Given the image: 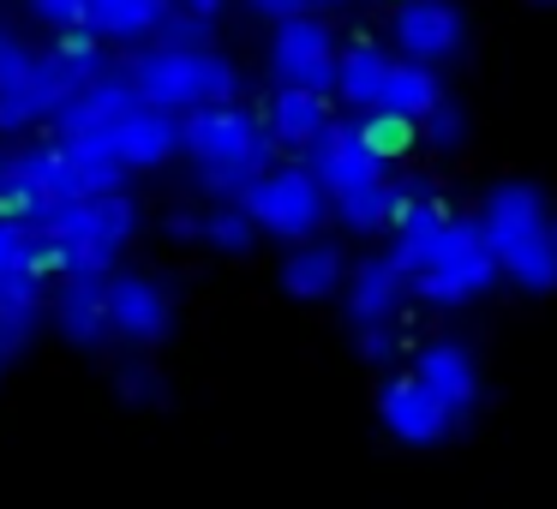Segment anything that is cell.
<instances>
[{
    "instance_id": "cell-26",
    "label": "cell",
    "mask_w": 557,
    "mask_h": 509,
    "mask_svg": "<svg viewBox=\"0 0 557 509\" xmlns=\"http://www.w3.org/2000/svg\"><path fill=\"white\" fill-rule=\"evenodd\" d=\"M216 18H198V13H181L174 7L169 18H162V30H157V42L162 49H216Z\"/></svg>"
},
{
    "instance_id": "cell-21",
    "label": "cell",
    "mask_w": 557,
    "mask_h": 509,
    "mask_svg": "<svg viewBox=\"0 0 557 509\" xmlns=\"http://www.w3.org/2000/svg\"><path fill=\"white\" fill-rule=\"evenodd\" d=\"M54 246L30 216H0V276H49Z\"/></svg>"
},
{
    "instance_id": "cell-36",
    "label": "cell",
    "mask_w": 557,
    "mask_h": 509,
    "mask_svg": "<svg viewBox=\"0 0 557 509\" xmlns=\"http://www.w3.org/2000/svg\"><path fill=\"white\" fill-rule=\"evenodd\" d=\"M18 49H25V42H18V37H13V30H7V25H0V66H7V61H13V54H18Z\"/></svg>"
},
{
    "instance_id": "cell-7",
    "label": "cell",
    "mask_w": 557,
    "mask_h": 509,
    "mask_svg": "<svg viewBox=\"0 0 557 509\" xmlns=\"http://www.w3.org/2000/svg\"><path fill=\"white\" fill-rule=\"evenodd\" d=\"M306 169L324 181V193L330 198H342V193H360V186H377V181H389V157L377 150V138L366 133V121H336L324 138H318L312 150H306Z\"/></svg>"
},
{
    "instance_id": "cell-27",
    "label": "cell",
    "mask_w": 557,
    "mask_h": 509,
    "mask_svg": "<svg viewBox=\"0 0 557 509\" xmlns=\"http://www.w3.org/2000/svg\"><path fill=\"white\" fill-rule=\"evenodd\" d=\"M444 204V193H437L432 181H420V174H408V181H389V228L408 216H420V210Z\"/></svg>"
},
{
    "instance_id": "cell-9",
    "label": "cell",
    "mask_w": 557,
    "mask_h": 509,
    "mask_svg": "<svg viewBox=\"0 0 557 509\" xmlns=\"http://www.w3.org/2000/svg\"><path fill=\"white\" fill-rule=\"evenodd\" d=\"M377 420H384V432L408 449H432L456 432V420L437 408V396L413 372H389L384 384H377Z\"/></svg>"
},
{
    "instance_id": "cell-37",
    "label": "cell",
    "mask_w": 557,
    "mask_h": 509,
    "mask_svg": "<svg viewBox=\"0 0 557 509\" xmlns=\"http://www.w3.org/2000/svg\"><path fill=\"white\" fill-rule=\"evenodd\" d=\"M318 7H348V0H318Z\"/></svg>"
},
{
    "instance_id": "cell-16",
    "label": "cell",
    "mask_w": 557,
    "mask_h": 509,
    "mask_svg": "<svg viewBox=\"0 0 557 509\" xmlns=\"http://www.w3.org/2000/svg\"><path fill=\"white\" fill-rule=\"evenodd\" d=\"M389 66H396V54H389L384 42H372V37L342 42V66H336V90H330V97H336L354 121H366V114L377 109V97H384Z\"/></svg>"
},
{
    "instance_id": "cell-1",
    "label": "cell",
    "mask_w": 557,
    "mask_h": 509,
    "mask_svg": "<svg viewBox=\"0 0 557 509\" xmlns=\"http://www.w3.org/2000/svg\"><path fill=\"white\" fill-rule=\"evenodd\" d=\"M181 145L210 204H240L276 169V138H270L264 114H252L246 102H210V109L181 114Z\"/></svg>"
},
{
    "instance_id": "cell-3",
    "label": "cell",
    "mask_w": 557,
    "mask_h": 509,
    "mask_svg": "<svg viewBox=\"0 0 557 509\" xmlns=\"http://www.w3.org/2000/svg\"><path fill=\"white\" fill-rule=\"evenodd\" d=\"M126 73H133L138 97L162 114H193L240 97V66L222 49H162V42H150L126 61Z\"/></svg>"
},
{
    "instance_id": "cell-10",
    "label": "cell",
    "mask_w": 557,
    "mask_h": 509,
    "mask_svg": "<svg viewBox=\"0 0 557 509\" xmlns=\"http://www.w3.org/2000/svg\"><path fill=\"white\" fill-rule=\"evenodd\" d=\"M468 42V18L456 0H401L396 7V49L401 61L420 66H449Z\"/></svg>"
},
{
    "instance_id": "cell-8",
    "label": "cell",
    "mask_w": 557,
    "mask_h": 509,
    "mask_svg": "<svg viewBox=\"0 0 557 509\" xmlns=\"http://www.w3.org/2000/svg\"><path fill=\"white\" fill-rule=\"evenodd\" d=\"M66 97H73V85L49 66V54L18 49L0 66V133H25L37 121H54Z\"/></svg>"
},
{
    "instance_id": "cell-5",
    "label": "cell",
    "mask_w": 557,
    "mask_h": 509,
    "mask_svg": "<svg viewBox=\"0 0 557 509\" xmlns=\"http://www.w3.org/2000/svg\"><path fill=\"white\" fill-rule=\"evenodd\" d=\"M497 282H504V264H497L492 240H485L480 216H461L456 228V246L444 252V264L432 270V276L413 282V300L420 306H437V312H456V306H473L480 294H492Z\"/></svg>"
},
{
    "instance_id": "cell-24",
    "label": "cell",
    "mask_w": 557,
    "mask_h": 509,
    "mask_svg": "<svg viewBox=\"0 0 557 509\" xmlns=\"http://www.w3.org/2000/svg\"><path fill=\"white\" fill-rule=\"evenodd\" d=\"M330 216H336L348 234H377V228H389V181L330 198Z\"/></svg>"
},
{
    "instance_id": "cell-20",
    "label": "cell",
    "mask_w": 557,
    "mask_h": 509,
    "mask_svg": "<svg viewBox=\"0 0 557 509\" xmlns=\"http://www.w3.org/2000/svg\"><path fill=\"white\" fill-rule=\"evenodd\" d=\"M348 282V264H342V246L336 240H300L288 258H282V288L294 300H324Z\"/></svg>"
},
{
    "instance_id": "cell-30",
    "label": "cell",
    "mask_w": 557,
    "mask_h": 509,
    "mask_svg": "<svg viewBox=\"0 0 557 509\" xmlns=\"http://www.w3.org/2000/svg\"><path fill=\"white\" fill-rule=\"evenodd\" d=\"M354 336H360V353L372 365H389V360H396V348H401V330L396 324H360Z\"/></svg>"
},
{
    "instance_id": "cell-14",
    "label": "cell",
    "mask_w": 557,
    "mask_h": 509,
    "mask_svg": "<svg viewBox=\"0 0 557 509\" xmlns=\"http://www.w3.org/2000/svg\"><path fill=\"white\" fill-rule=\"evenodd\" d=\"M264 126H270V138H276V150L306 157V150L336 126V97H330V90H288V85H276V90H270V102H264Z\"/></svg>"
},
{
    "instance_id": "cell-28",
    "label": "cell",
    "mask_w": 557,
    "mask_h": 509,
    "mask_svg": "<svg viewBox=\"0 0 557 509\" xmlns=\"http://www.w3.org/2000/svg\"><path fill=\"white\" fill-rule=\"evenodd\" d=\"M461 138H468V114H461L456 102L444 97V102H437V109L420 121V145H432V150H456Z\"/></svg>"
},
{
    "instance_id": "cell-19",
    "label": "cell",
    "mask_w": 557,
    "mask_h": 509,
    "mask_svg": "<svg viewBox=\"0 0 557 509\" xmlns=\"http://www.w3.org/2000/svg\"><path fill=\"white\" fill-rule=\"evenodd\" d=\"M169 13L174 0H85V30H97L102 42H157Z\"/></svg>"
},
{
    "instance_id": "cell-18",
    "label": "cell",
    "mask_w": 557,
    "mask_h": 509,
    "mask_svg": "<svg viewBox=\"0 0 557 509\" xmlns=\"http://www.w3.org/2000/svg\"><path fill=\"white\" fill-rule=\"evenodd\" d=\"M444 102V85H437V66H420V61H396L389 66V78H384V97H377V109L372 114H384V121H408V126H420L425 114ZM366 114V121H372Z\"/></svg>"
},
{
    "instance_id": "cell-6",
    "label": "cell",
    "mask_w": 557,
    "mask_h": 509,
    "mask_svg": "<svg viewBox=\"0 0 557 509\" xmlns=\"http://www.w3.org/2000/svg\"><path fill=\"white\" fill-rule=\"evenodd\" d=\"M336 66H342V42L318 13L288 18L270 37V78L288 90H336Z\"/></svg>"
},
{
    "instance_id": "cell-11",
    "label": "cell",
    "mask_w": 557,
    "mask_h": 509,
    "mask_svg": "<svg viewBox=\"0 0 557 509\" xmlns=\"http://www.w3.org/2000/svg\"><path fill=\"white\" fill-rule=\"evenodd\" d=\"M413 377H420L425 389L437 396V408L449 413V420H468L473 408H480V396H485V384H480V360H473L461 342H425L420 353H413V365H408Z\"/></svg>"
},
{
    "instance_id": "cell-23",
    "label": "cell",
    "mask_w": 557,
    "mask_h": 509,
    "mask_svg": "<svg viewBox=\"0 0 557 509\" xmlns=\"http://www.w3.org/2000/svg\"><path fill=\"white\" fill-rule=\"evenodd\" d=\"M258 234H264V228L252 222V210H246V204H210L205 216H198V240H205L210 252H228V258L252 252Z\"/></svg>"
},
{
    "instance_id": "cell-22",
    "label": "cell",
    "mask_w": 557,
    "mask_h": 509,
    "mask_svg": "<svg viewBox=\"0 0 557 509\" xmlns=\"http://www.w3.org/2000/svg\"><path fill=\"white\" fill-rule=\"evenodd\" d=\"M49 54V66L54 73L66 78V85H90V78L97 73H109V54H102V37L97 30H61V37H54V49H42Z\"/></svg>"
},
{
    "instance_id": "cell-34",
    "label": "cell",
    "mask_w": 557,
    "mask_h": 509,
    "mask_svg": "<svg viewBox=\"0 0 557 509\" xmlns=\"http://www.w3.org/2000/svg\"><path fill=\"white\" fill-rule=\"evenodd\" d=\"M169 234H174V240H198V216H186V210H174V216H169Z\"/></svg>"
},
{
    "instance_id": "cell-25",
    "label": "cell",
    "mask_w": 557,
    "mask_h": 509,
    "mask_svg": "<svg viewBox=\"0 0 557 509\" xmlns=\"http://www.w3.org/2000/svg\"><path fill=\"white\" fill-rule=\"evenodd\" d=\"M0 318L37 330V318H42V276H0Z\"/></svg>"
},
{
    "instance_id": "cell-12",
    "label": "cell",
    "mask_w": 557,
    "mask_h": 509,
    "mask_svg": "<svg viewBox=\"0 0 557 509\" xmlns=\"http://www.w3.org/2000/svg\"><path fill=\"white\" fill-rule=\"evenodd\" d=\"M109 318H114V336L150 348V342L169 336L174 300L157 276H133V270H126V276H109Z\"/></svg>"
},
{
    "instance_id": "cell-29",
    "label": "cell",
    "mask_w": 557,
    "mask_h": 509,
    "mask_svg": "<svg viewBox=\"0 0 557 509\" xmlns=\"http://www.w3.org/2000/svg\"><path fill=\"white\" fill-rule=\"evenodd\" d=\"M25 7H30L37 25L54 30V37H61V30H85V0H25Z\"/></svg>"
},
{
    "instance_id": "cell-2",
    "label": "cell",
    "mask_w": 557,
    "mask_h": 509,
    "mask_svg": "<svg viewBox=\"0 0 557 509\" xmlns=\"http://www.w3.org/2000/svg\"><path fill=\"white\" fill-rule=\"evenodd\" d=\"M480 228L492 240L504 282H516L521 294H557V222L545 210V193L528 181H504L485 193Z\"/></svg>"
},
{
    "instance_id": "cell-35",
    "label": "cell",
    "mask_w": 557,
    "mask_h": 509,
    "mask_svg": "<svg viewBox=\"0 0 557 509\" xmlns=\"http://www.w3.org/2000/svg\"><path fill=\"white\" fill-rule=\"evenodd\" d=\"M174 7H181V13H198V18H216L228 0H174Z\"/></svg>"
},
{
    "instance_id": "cell-33",
    "label": "cell",
    "mask_w": 557,
    "mask_h": 509,
    "mask_svg": "<svg viewBox=\"0 0 557 509\" xmlns=\"http://www.w3.org/2000/svg\"><path fill=\"white\" fill-rule=\"evenodd\" d=\"M258 18H270V25H288V18H306L318 7V0H246Z\"/></svg>"
},
{
    "instance_id": "cell-31",
    "label": "cell",
    "mask_w": 557,
    "mask_h": 509,
    "mask_svg": "<svg viewBox=\"0 0 557 509\" xmlns=\"http://www.w3.org/2000/svg\"><path fill=\"white\" fill-rule=\"evenodd\" d=\"M121 396L126 401H162V377L150 365H121Z\"/></svg>"
},
{
    "instance_id": "cell-13",
    "label": "cell",
    "mask_w": 557,
    "mask_h": 509,
    "mask_svg": "<svg viewBox=\"0 0 557 509\" xmlns=\"http://www.w3.org/2000/svg\"><path fill=\"white\" fill-rule=\"evenodd\" d=\"M54 330H61L73 348H102V342L114 336V318H109V276L66 270L61 288H54Z\"/></svg>"
},
{
    "instance_id": "cell-17",
    "label": "cell",
    "mask_w": 557,
    "mask_h": 509,
    "mask_svg": "<svg viewBox=\"0 0 557 509\" xmlns=\"http://www.w3.org/2000/svg\"><path fill=\"white\" fill-rule=\"evenodd\" d=\"M181 114H162V109H138L133 121L114 126V157H121L126 174H145V169H162V162L181 157Z\"/></svg>"
},
{
    "instance_id": "cell-32",
    "label": "cell",
    "mask_w": 557,
    "mask_h": 509,
    "mask_svg": "<svg viewBox=\"0 0 557 509\" xmlns=\"http://www.w3.org/2000/svg\"><path fill=\"white\" fill-rule=\"evenodd\" d=\"M30 336H37L30 324H13V318H0V377L13 372V360L25 353V342H30Z\"/></svg>"
},
{
    "instance_id": "cell-15",
    "label": "cell",
    "mask_w": 557,
    "mask_h": 509,
    "mask_svg": "<svg viewBox=\"0 0 557 509\" xmlns=\"http://www.w3.org/2000/svg\"><path fill=\"white\" fill-rule=\"evenodd\" d=\"M408 294H413V282H408V270H401L389 252L360 258V264L348 270V318H354V330L360 324H396V312L408 306Z\"/></svg>"
},
{
    "instance_id": "cell-4",
    "label": "cell",
    "mask_w": 557,
    "mask_h": 509,
    "mask_svg": "<svg viewBox=\"0 0 557 509\" xmlns=\"http://www.w3.org/2000/svg\"><path fill=\"white\" fill-rule=\"evenodd\" d=\"M240 204L252 210V222L264 234L294 240V246L318 240V228H324V216H330V193H324V181H318L306 162H276V169H270Z\"/></svg>"
}]
</instances>
